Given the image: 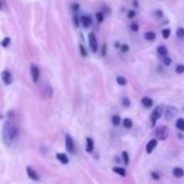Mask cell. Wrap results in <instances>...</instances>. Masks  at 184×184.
Returning <instances> with one entry per match:
<instances>
[{
  "instance_id": "obj_1",
  "label": "cell",
  "mask_w": 184,
  "mask_h": 184,
  "mask_svg": "<svg viewBox=\"0 0 184 184\" xmlns=\"http://www.w3.org/2000/svg\"><path fill=\"white\" fill-rule=\"evenodd\" d=\"M18 135V128L15 126V124L10 120L5 122L4 128H3V139L6 144H10V143L14 142V139L17 138Z\"/></svg>"
},
{
  "instance_id": "obj_2",
  "label": "cell",
  "mask_w": 184,
  "mask_h": 184,
  "mask_svg": "<svg viewBox=\"0 0 184 184\" xmlns=\"http://www.w3.org/2000/svg\"><path fill=\"white\" fill-rule=\"evenodd\" d=\"M168 138V128L165 125H160L155 128V139L157 140H165Z\"/></svg>"
},
{
  "instance_id": "obj_3",
  "label": "cell",
  "mask_w": 184,
  "mask_h": 184,
  "mask_svg": "<svg viewBox=\"0 0 184 184\" xmlns=\"http://www.w3.org/2000/svg\"><path fill=\"white\" fill-rule=\"evenodd\" d=\"M161 114H163V107H157L154 108V110L150 114V123H152V126H155V123L159 120V118L161 116Z\"/></svg>"
},
{
  "instance_id": "obj_4",
  "label": "cell",
  "mask_w": 184,
  "mask_h": 184,
  "mask_svg": "<svg viewBox=\"0 0 184 184\" xmlns=\"http://www.w3.org/2000/svg\"><path fill=\"white\" fill-rule=\"evenodd\" d=\"M30 74H31V79H33L34 83H38L40 78V69L38 68V65L35 64L30 65Z\"/></svg>"
},
{
  "instance_id": "obj_5",
  "label": "cell",
  "mask_w": 184,
  "mask_h": 184,
  "mask_svg": "<svg viewBox=\"0 0 184 184\" xmlns=\"http://www.w3.org/2000/svg\"><path fill=\"white\" fill-rule=\"evenodd\" d=\"M65 148L69 153H75V147H74V140L69 134L65 135Z\"/></svg>"
},
{
  "instance_id": "obj_6",
  "label": "cell",
  "mask_w": 184,
  "mask_h": 184,
  "mask_svg": "<svg viewBox=\"0 0 184 184\" xmlns=\"http://www.w3.org/2000/svg\"><path fill=\"white\" fill-rule=\"evenodd\" d=\"M177 113H178V110H177V108L174 107H167L165 108V112H164V116H165L167 120H172L174 116L177 115Z\"/></svg>"
},
{
  "instance_id": "obj_7",
  "label": "cell",
  "mask_w": 184,
  "mask_h": 184,
  "mask_svg": "<svg viewBox=\"0 0 184 184\" xmlns=\"http://www.w3.org/2000/svg\"><path fill=\"white\" fill-rule=\"evenodd\" d=\"M89 46H90V49L93 53L98 52V40H97V36H95L94 33L89 34Z\"/></svg>"
},
{
  "instance_id": "obj_8",
  "label": "cell",
  "mask_w": 184,
  "mask_h": 184,
  "mask_svg": "<svg viewBox=\"0 0 184 184\" xmlns=\"http://www.w3.org/2000/svg\"><path fill=\"white\" fill-rule=\"evenodd\" d=\"M1 80L4 81L5 85H10L13 83V77H11V73L9 70H4L1 73Z\"/></svg>"
},
{
  "instance_id": "obj_9",
  "label": "cell",
  "mask_w": 184,
  "mask_h": 184,
  "mask_svg": "<svg viewBox=\"0 0 184 184\" xmlns=\"http://www.w3.org/2000/svg\"><path fill=\"white\" fill-rule=\"evenodd\" d=\"M157 145H158V140L157 139H152V140H149L148 143H147V147H145V152H147L148 154H150L154 150L155 148H157Z\"/></svg>"
},
{
  "instance_id": "obj_10",
  "label": "cell",
  "mask_w": 184,
  "mask_h": 184,
  "mask_svg": "<svg viewBox=\"0 0 184 184\" xmlns=\"http://www.w3.org/2000/svg\"><path fill=\"white\" fill-rule=\"evenodd\" d=\"M26 173H28V177L31 179V180H39L40 179V177H39V174H38L35 170L33 169L30 165L29 167H26Z\"/></svg>"
},
{
  "instance_id": "obj_11",
  "label": "cell",
  "mask_w": 184,
  "mask_h": 184,
  "mask_svg": "<svg viewBox=\"0 0 184 184\" xmlns=\"http://www.w3.org/2000/svg\"><path fill=\"white\" fill-rule=\"evenodd\" d=\"M79 20H80V23L84 28H89L91 25V18L89 15H81V17L79 18Z\"/></svg>"
},
{
  "instance_id": "obj_12",
  "label": "cell",
  "mask_w": 184,
  "mask_h": 184,
  "mask_svg": "<svg viewBox=\"0 0 184 184\" xmlns=\"http://www.w3.org/2000/svg\"><path fill=\"white\" fill-rule=\"evenodd\" d=\"M157 53L160 58H165V56H168V48L165 45H159L157 48Z\"/></svg>"
},
{
  "instance_id": "obj_13",
  "label": "cell",
  "mask_w": 184,
  "mask_h": 184,
  "mask_svg": "<svg viewBox=\"0 0 184 184\" xmlns=\"http://www.w3.org/2000/svg\"><path fill=\"white\" fill-rule=\"evenodd\" d=\"M85 142H87V147H85V149H87V153H93L94 152V140L91 138L88 137L87 139H85Z\"/></svg>"
},
{
  "instance_id": "obj_14",
  "label": "cell",
  "mask_w": 184,
  "mask_h": 184,
  "mask_svg": "<svg viewBox=\"0 0 184 184\" xmlns=\"http://www.w3.org/2000/svg\"><path fill=\"white\" fill-rule=\"evenodd\" d=\"M153 104H154V101H153L152 98H148V97L142 98V105L144 108H152L153 107Z\"/></svg>"
},
{
  "instance_id": "obj_15",
  "label": "cell",
  "mask_w": 184,
  "mask_h": 184,
  "mask_svg": "<svg viewBox=\"0 0 184 184\" xmlns=\"http://www.w3.org/2000/svg\"><path fill=\"white\" fill-rule=\"evenodd\" d=\"M56 159H58L62 164H68L69 163V158L66 157V154H64V153H56Z\"/></svg>"
},
{
  "instance_id": "obj_16",
  "label": "cell",
  "mask_w": 184,
  "mask_h": 184,
  "mask_svg": "<svg viewBox=\"0 0 184 184\" xmlns=\"http://www.w3.org/2000/svg\"><path fill=\"white\" fill-rule=\"evenodd\" d=\"M173 175L175 177V178H183L184 177V170L182 169V168H179V167H175L173 169Z\"/></svg>"
},
{
  "instance_id": "obj_17",
  "label": "cell",
  "mask_w": 184,
  "mask_h": 184,
  "mask_svg": "<svg viewBox=\"0 0 184 184\" xmlns=\"http://www.w3.org/2000/svg\"><path fill=\"white\" fill-rule=\"evenodd\" d=\"M155 38H157V35H155L154 31H145L144 33V39L148 40V42H153V40H155Z\"/></svg>"
},
{
  "instance_id": "obj_18",
  "label": "cell",
  "mask_w": 184,
  "mask_h": 184,
  "mask_svg": "<svg viewBox=\"0 0 184 184\" xmlns=\"http://www.w3.org/2000/svg\"><path fill=\"white\" fill-rule=\"evenodd\" d=\"M113 172L116 173L120 177H125L126 175V170L124 169V168H122V167H114L113 168Z\"/></svg>"
},
{
  "instance_id": "obj_19",
  "label": "cell",
  "mask_w": 184,
  "mask_h": 184,
  "mask_svg": "<svg viewBox=\"0 0 184 184\" xmlns=\"http://www.w3.org/2000/svg\"><path fill=\"white\" fill-rule=\"evenodd\" d=\"M122 124H123V126H124V128L130 129L132 126H133V120L130 118H125V119L122 120Z\"/></svg>"
},
{
  "instance_id": "obj_20",
  "label": "cell",
  "mask_w": 184,
  "mask_h": 184,
  "mask_svg": "<svg viewBox=\"0 0 184 184\" xmlns=\"http://www.w3.org/2000/svg\"><path fill=\"white\" fill-rule=\"evenodd\" d=\"M175 126H177V129H179L180 132H184V119L183 118H178V119H177Z\"/></svg>"
},
{
  "instance_id": "obj_21",
  "label": "cell",
  "mask_w": 184,
  "mask_h": 184,
  "mask_svg": "<svg viewBox=\"0 0 184 184\" xmlns=\"http://www.w3.org/2000/svg\"><path fill=\"white\" fill-rule=\"evenodd\" d=\"M112 123H113V125L118 126L119 124H122V118H120L119 115H113V118H112Z\"/></svg>"
},
{
  "instance_id": "obj_22",
  "label": "cell",
  "mask_w": 184,
  "mask_h": 184,
  "mask_svg": "<svg viewBox=\"0 0 184 184\" xmlns=\"http://www.w3.org/2000/svg\"><path fill=\"white\" fill-rule=\"evenodd\" d=\"M116 83H118L119 85H122V87H124V85H126V83H128V81H126V79L124 77H122V75H118V77H116Z\"/></svg>"
},
{
  "instance_id": "obj_23",
  "label": "cell",
  "mask_w": 184,
  "mask_h": 184,
  "mask_svg": "<svg viewBox=\"0 0 184 184\" xmlns=\"http://www.w3.org/2000/svg\"><path fill=\"white\" fill-rule=\"evenodd\" d=\"M170 33H172V31H170L169 28H164V29L161 30V36H163V39H168V38L170 36Z\"/></svg>"
},
{
  "instance_id": "obj_24",
  "label": "cell",
  "mask_w": 184,
  "mask_h": 184,
  "mask_svg": "<svg viewBox=\"0 0 184 184\" xmlns=\"http://www.w3.org/2000/svg\"><path fill=\"white\" fill-rule=\"evenodd\" d=\"M95 18H97L98 23H103V21H104V14L101 11H97V14H95Z\"/></svg>"
},
{
  "instance_id": "obj_25",
  "label": "cell",
  "mask_w": 184,
  "mask_h": 184,
  "mask_svg": "<svg viewBox=\"0 0 184 184\" xmlns=\"http://www.w3.org/2000/svg\"><path fill=\"white\" fill-rule=\"evenodd\" d=\"M122 157H123V161H124V164H126L128 165L129 164V154H128V152H123L122 153Z\"/></svg>"
},
{
  "instance_id": "obj_26",
  "label": "cell",
  "mask_w": 184,
  "mask_h": 184,
  "mask_svg": "<svg viewBox=\"0 0 184 184\" xmlns=\"http://www.w3.org/2000/svg\"><path fill=\"white\" fill-rule=\"evenodd\" d=\"M128 19H130V20H133L135 17H137V11L134 10V9H130V10H128Z\"/></svg>"
},
{
  "instance_id": "obj_27",
  "label": "cell",
  "mask_w": 184,
  "mask_h": 184,
  "mask_svg": "<svg viewBox=\"0 0 184 184\" xmlns=\"http://www.w3.org/2000/svg\"><path fill=\"white\" fill-rule=\"evenodd\" d=\"M177 36L179 39H184V28H178L177 29Z\"/></svg>"
},
{
  "instance_id": "obj_28",
  "label": "cell",
  "mask_w": 184,
  "mask_h": 184,
  "mask_svg": "<svg viewBox=\"0 0 184 184\" xmlns=\"http://www.w3.org/2000/svg\"><path fill=\"white\" fill-rule=\"evenodd\" d=\"M175 73L177 74H183L184 73V65L183 64H178L175 66Z\"/></svg>"
},
{
  "instance_id": "obj_29",
  "label": "cell",
  "mask_w": 184,
  "mask_h": 184,
  "mask_svg": "<svg viewBox=\"0 0 184 184\" xmlns=\"http://www.w3.org/2000/svg\"><path fill=\"white\" fill-rule=\"evenodd\" d=\"M122 104L124 105L125 108H129L130 107V100H129V98H126V97H124L122 99Z\"/></svg>"
},
{
  "instance_id": "obj_30",
  "label": "cell",
  "mask_w": 184,
  "mask_h": 184,
  "mask_svg": "<svg viewBox=\"0 0 184 184\" xmlns=\"http://www.w3.org/2000/svg\"><path fill=\"white\" fill-rule=\"evenodd\" d=\"M9 44H10V38H5V39L1 42V46L3 48H8Z\"/></svg>"
},
{
  "instance_id": "obj_31",
  "label": "cell",
  "mask_w": 184,
  "mask_h": 184,
  "mask_svg": "<svg viewBox=\"0 0 184 184\" xmlns=\"http://www.w3.org/2000/svg\"><path fill=\"white\" fill-rule=\"evenodd\" d=\"M163 64L165 66H169L170 64H172V59L169 58V56H165V58H163Z\"/></svg>"
},
{
  "instance_id": "obj_32",
  "label": "cell",
  "mask_w": 184,
  "mask_h": 184,
  "mask_svg": "<svg viewBox=\"0 0 184 184\" xmlns=\"http://www.w3.org/2000/svg\"><path fill=\"white\" fill-rule=\"evenodd\" d=\"M120 50H122V53H128L129 52V45L128 44H122V45H120Z\"/></svg>"
},
{
  "instance_id": "obj_33",
  "label": "cell",
  "mask_w": 184,
  "mask_h": 184,
  "mask_svg": "<svg viewBox=\"0 0 184 184\" xmlns=\"http://www.w3.org/2000/svg\"><path fill=\"white\" fill-rule=\"evenodd\" d=\"M130 30H132V31H138V30H139V25H138V23H132V24H130Z\"/></svg>"
},
{
  "instance_id": "obj_34",
  "label": "cell",
  "mask_w": 184,
  "mask_h": 184,
  "mask_svg": "<svg viewBox=\"0 0 184 184\" xmlns=\"http://www.w3.org/2000/svg\"><path fill=\"white\" fill-rule=\"evenodd\" d=\"M79 48H80V54H81V56H84V58H85V56L88 55L87 50H85V46H84V45H81V44H80V46H79Z\"/></svg>"
},
{
  "instance_id": "obj_35",
  "label": "cell",
  "mask_w": 184,
  "mask_h": 184,
  "mask_svg": "<svg viewBox=\"0 0 184 184\" xmlns=\"http://www.w3.org/2000/svg\"><path fill=\"white\" fill-rule=\"evenodd\" d=\"M150 175H152V178H153L154 180H159V179H160V175H159V174H158L157 172H152Z\"/></svg>"
},
{
  "instance_id": "obj_36",
  "label": "cell",
  "mask_w": 184,
  "mask_h": 184,
  "mask_svg": "<svg viewBox=\"0 0 184 184\" xmlns=\"http://www.w3.org/2000/svg\"><path fill=\"white\" fill-rule=\"evenodd\" d=\"M132 4H133V8H135V9L139 8V1H138V0H133Z\"/></svg>"
},
{
  "instance_id": "obj_37",
  "label": "cell",
  "mask_w": 184,
  "mask_h": 184,
  "mask_svg": "<svg viewBox=\"0 0 184 184\" xmlns=\"http://www.w3.org/2000/svg\"><path fill=\"white\" fill-rule=\"evenodd\" d=\"M155 17H158V18H161V17H163V13H161L160 10H157V11H155Z\"/></svg>"
},
{
  "instance_id": "obj_38",
  "label": "cell",
  "mask_w": 184,
  "mask_h": 184,
  "mask_svg": "<svg viewBox=\"0 0 184 184\" xmlns=\"http://www.w3.org/2000/svg\"><path fill=\"white\" fill-rule=\"evenodd\" d=\"M79 18L78 17H74V24H75V26H79Z\"/></svg>"
},
{
  "instance_id": "obj_39",
  "label": "cell",
  "mask_w": 184,
  "mask_h": 184,
  "mask_svg": "<svg viewBox=\"0 0 184 184\" xmlns=\"http://www.w3.org/2000/svg\"><path fill=\"white\" fill-rule=\"evenodd\" d=\"M105 54H107V44H104V45H103V52H101V55H105Z\"/></svg>"
},
{
  "instance_id": "obj_40",
  "label": "cell",
  "mask_w": 184,
  "mask_h": 184,
  "mask_svg": "<svg viewBox=\"0 0 184 184\" xmlns=\"http://www.w3.org/2000/svg\"><path fill=\"white\" fill-rule=\"evenodd\" d=\"M73 10H74V11H78V10H79V5H78V4H74V5H73Z\"/></svg>"
},
{
  "instance_id": "obj_41",
  "label": "cell",
  "mask_w": 184,
  "mask_h": 184,
  "mask_svg": "<svg viewBox=\"0 0 184 184\" xmlns=\"http://www.w3.org/2000/svg\"><path fill=\"white\" fill-rule=\"evenodd\" d=\"M120 45H122V44H120L119 42H115V43H114V46H115L116 49H120Z\"/></svg>"
},
{
  "instance_id": "obj_42",
  "label": "cell",
  "mask_w": 184,
  "mask_h": 184,
  "mask_svg": "<svg viewBox=\"0 0 184 184\" xmlns=\"http://www.w3.org/2000/svg\"><path fill=\"white\" fill-rule=\"evenodd\" d=\"M3 9V4H1V1H0V10Z\"/></svg>"
}]
</instances>
